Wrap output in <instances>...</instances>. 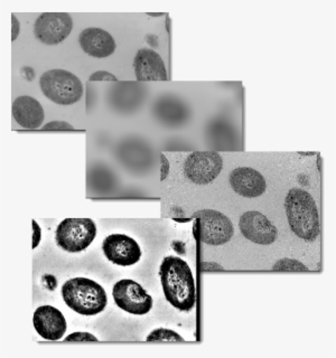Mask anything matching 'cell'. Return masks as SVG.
Masks as SVG:
<instances>
[{
  "instance_id": "e0dca14e",
  "label": "cell",
  "mask_w": 336,
  "mask_h": 358,
  "mask_svg": "<svg viewBox=\"0 0 336 358\" xmlns=\"http://www.w3.org/2000/svg\"><path fill=\"white\" fill-rule=\"evenodd\" d=\"M147 341H185L182 336L168 328H157L153 330L147 338Z\"/></svg>"
},
{
  "instance_id": "603a6c76",
  "label": "cell",
  "mask_w": 336,
  "mask_h": 358,
  "mask_svg": "<svg viewBox=\"0 0 336 358\" xmlns=\"http://www.w3.org/2000/svg\"><path fill=\"white\" fill-rule=\"evenodd\" d=\"M11 26H13L11 27V41H15L20 35V25L14 14L11 15Z\"/></svg>"
},
{
  "instance_id": "5bb4252c",
  "label": "cell",
  "mask_w": 336,
  "mask_h": 358,
  "mask_svg": "<svg viewBox=\"0 0 336 358\" xmlns=\"http://www.w3.org/2000/svg\"><path fill=\"white\" fill-rule=\"evenodd\" d=\"M134 67L138 81H167L165 63L160 54L150 48L138 50Z\"/></svg>"
},
{
  "instance_id": "4fadbf2b",
  "label": "cell",
  "mask_w": 336,
  "mask_h": 358,
  "mask_svg": "<svg viewBox=\"0 0 336 358\" xmlns=\"http://www.w3.org/2000/svg\"><path fill=\"white\" fill-rule=\"evenodd\" d=\"M229 182L235 193L242 197L255 199L266 192V179L253 168H237L230 173Z\"/></svg>"
},
{
  "instance_id": "7a4b0ae2",
  "label": "cell",
  "mask_w": 336,
  "mask_h": 358,
  "mask_svg": "<svg viewBox=\"0 0 336 358\" xmlns=\"http://www.w3.org/2000/svg\"><path fill=\"white\" fill-rule=\"evenodd\" d=\"M285 210L291 231L302 240L316 241L321 233L317 205L311 194L295 187L286 196Z\"/></svg>"
},
{
  "instance_id": "6da1fadb",
  "label": "cell",
  "mask_w": 336,
  "mask_h": 358,
  "mask_svg": "<svg viewBox=\"0 0 336 358\" xmlns=\"http://www.w3.org/2000/svg\"><path fill=\"white\" fill-rule=\"evenodd\" d=\"M160 277L164 296L175 309L188 313L195 307V281L186 261L166 257L160 264Z\"/></svg>"
},
{
  "instance_id": "9c48e42d",
  "label": "cell",
  "mask_w": 336,
  "mask_h": 358,
  "mask_svg": "<svg viewBox=\"0 0 336 358\" xmlns=\"http://www.w3.org/2000/svg\"><path fill=\"white\" fill-rule=\"evenodd\" d=\"M73 20L66 13H44L34 24V35L39 42L46 45H57L70 35Z\"/></svg>"
},
{
  "instance_id": "d6986e66",
  "label": "cell",
  "mask_w": 336,
  "mask_h": 358,
  "mask_svg": "<svg viewBox=\"0 0 336 358\" xmlns=\"http://www.w3.org/2000/svg\"><path fill=\"white\" fill-rule=\"evenodd\" d=\"M64 341H98V338L87 331H76L67 336Z\"/></svg>"
},
{
  "instance_id": "3957f363",
  "label": "cell",
  "mask_w": 336,
  "mask_h": 358,
  "mask_svg": "<svg viewBox=\"0 0 336 358\" xmlns=\"http://www.w3.org/2000/svg\"><path fill=\"white\" fill-rule=\"evenodd\" d=\"M62 296L71 308L82 316H95L106 309L108 296L102 285L89 278H73L62 287Z\"/></svg>"
},
{
  "instance_id": "5b68a950",
  "label": "cell",
  "mask_w": 336,
  "mask_h": 358,
  "mask_svg": "<svg viewBox=\"0 0 336 358\" xmlns=\"http://www.w3.org/2000/svg\"><path fill=\"white\" fill-rule=\"evenodd\" d=\"M97 236V225L91 218H65L56 229L55 242L69 253L89 248Z\"/></svg>"
},
{
  "instance_id": "2e32d148",
  "label": "cell",
  "mask_w": 336,
  "mask_h": 358,
  "mask_svg": "<svg viewBox=\"0 0 336 358\" xmlns=\"http://www.w3.org/2000/svg\"><path fill=\"white\" fill-rule=\"evenodd\" d=\"M11 112L16 122L26 129H37L44 121V110L36 99L24 95L13 102Z\"/></svg>"
},
{
  "instance_id": "52a82bcc",
  "label": "cell",
  "mask_w": 336,
  "mask_h": 358,
  "mask_svg": "<svg viewBox=\"0 0 336 358\" xmlns=\"http://www.w3.org/2000/svg\"><path fill=\"white\" fill-rule=\"evenodd\" d=\"M112 296L115 305L126 313L144 316L153 308V298L134 280L123 279L113 285Z\"/></svg>"
},
{
  "instance_id": "277c9868",
  "label": "cell",
  "mask_w": 336,
  "mask_h": 358,
  "mask_svg": "<svg viewBox=\"0 0 336 358\" xmlns=\"http://www.w3.org/2000/svg\"><path fill=\"white\" fill-rule=\"evenodd\" d=\"M39 85L46 98L61 106L76 103L83 94L80 78L69 71H48L41 76Z\"/></svg>"
},
{
  "instance_id": "7402d4cb",
  "label": "cell",
  "mask_w": 336,
  "mask_h": 358,
  "mask_svg": "<svg viewBox=\"0 0 336 358\" xmlns=\"http://www.w3.org/2000/svg\"><path fill=\"white\" fill-rule=\"evenodd\" d=\"M73 130V127L69 123L61 122V121H54V122H50L43 128V130Z\"/></svg>"
},
{
  "instance_id": "9a60e30c",
  "label": "cell",
  "mask_w": 336,
  "mask_h": 358,
  "mask_svg": "<svg viewBox=\"0 0 336 358\" xmlns=\"http://www.w3.org/2000/svg\"><path fill=\"white\" fill-rule=\"evenodd\" d=\"M78 43L88 55L98 59L108 57L115 53V39L108 31L101 28L89 27L84 29L80 34Z\"/></svg>"
},
{
  "instance_id": "ac0fdd59",
  "label": "cell",
  "mask_w": 336,
  "mask_h": 358,
  "mask_svg": "<svg viewBox=\"0 0 336 358\" xmlns=\"http://www.w3.org/2000/svg\"><path fill=\"white\" fill-rule=\"evenodd\" d=\"M274 268L277 271H302V270L307 271L308 270L302 263L291 260V259H283V260L278 261L274 264Z\"/></svg>"
},
{
  "instance_id": "44dd1931",
  "label": "cell",
  "mask_w": 336,
  "mask_h": 358,
  "mask_svg": "<svg viewBox=\"0 0 336 358\" xmlns=\"http://www.w3.org/2000/svg\"><path fill=\"white\" fill-rule=\"evenodd\" d=\"M31 225H33V244H31V249H36L38 246L41 238H42V229L39 227L38 224L36 221H31Z\"/></svg>"
},
{
  "instance_id": "8992f818",
  "label": "cell",
  "mask_w": 336,
  "mask_h": 358,
  "mask_svg": "<svg viewBox=\"0 0 336 358\" xmlns=\"http://www.w3.org/2000/svg\"><path fill=\"white\" fill-rule=\"evenodd\" d=\"M194 217L199 221L200 238L207 245H223L234 234L231 220L218 210H200L194 213Z\"/></svg>"
},
{
  "instance_id": "ba28073f",
  "label": "cell",
  "mask_w": 336,
  "mask_h": 358,
  "mask_svg": "<svg viewBox=\"0 0 336 358\" xmlns=\"http://www.w3.org/2000/svg\"><path fill=\"white\" fill-rule=\"evenodd\" d=\"M223 160L218 152L197 151L188 157L184 164V175L196 185L212 182L221 173Z\"/></svg>"
},
{
  "instance_id": "8fae6325",
  "label": "cell",
  "mask_w": 336,
  "mask_h": 358,
  "mask_svg": "<svg viewBox=\"0 0 336 358\" xmlns=\"http://www.w3.org/2000/svg\"><path fill=\"white\" fill-rule=\"evenodd\" d=\"M239 227L246 240L260 245H270L278 238V229L274 224L257 210L244 213L239 221Z\"/></svg>"
},
{
  "instance_id": "7c38bea8",
  "label": "cell",
  "mask_w": 336,
  "mask_h": 358,
  "mask_svg": "<svg viewBox=\"0 0 336 358\" xmlns=\"http://www.w3.org/2000/svg\"><path fill=\"white\" fill-rule=\"evenodd\" d=\"M33 324L37 334L46 341H59L66 331L65 317L53 306L37 308L34 313Z\"/></svg>"
},
{
  "instance_id": "30bf717a",
  "label": "cell",
  "mask_w": 336,
  "mask_h": 358,
  "mask_svg": "<svg viewBox=\"0 0 336 358\" xmlns=\"http://www.w3.org/2000/svg\"><path fill=\"white\" fill-rule=\"evenodd\" d=\"M102 251L110 262L130 266L139 262L141 249L136 240L126 234H111L102 242Z\"/></svg>"
},
{
  "instance_id": "ffe728a7",
  "label": "cell",
  "mask_w": 336,
  "mask_h": 358,
  "mask_svg": "<svg viewBox=\"0 0 336 358\" xmlns=\"http://www.w3.org/2000/svg\"><path fill=\"white\" fill-rule=\"evenodd\" d=\"M90 81H118V78L110 74L109 72L99 71V72L93 73L92 76H90Z\"/></svg>"
}]
</instances>
